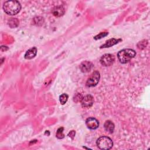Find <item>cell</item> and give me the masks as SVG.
Returning <instances> with one entry per match:
<instances>
[{"mask_svg":"<svg viewBox=\"0 0 150 150\" xmlns=\"http://www.w3.org/2000/svg\"><path fill=\"white\" fill-rule=\"evenodd\" d=\"M121 40V39H114V38L110 39L107 40L104 45L101 46L100 47L101 48H103V47H111V46L116 45L117 43H118Z\"/></svg>","mask_w":150,"mask_h":150,"instance_id":"8fae6325","label":"cell"},{"mask_svg":"<svg viewBox=\"0 0 150 150\" xmlns=\"http://www.w3.org/2000/svg\"><path fill=\"white\" fill-rule=\"evenodd\" d=\"M64 9L63 6H55L53 10H52V13L53 14L54 16H57V17H59L61 16L62 15H63V14L64 13Z\"/></svg>","mask_w":150,"mask_h":150,"instance_id":"9c48e42d","label":"cell"},{"mask_svg":"<svg viewBox=\"0 0 150 150\" xmlns=\"http://www.w3.org/2000/svg\"><path fill=\"white\" fill-rule=\"evenodd\" d=\"M104 127L105 131L110 134L112 133L114 130V124L110 120L106 121L104 124Z\"/></svg>","mask_w":150,"mask_h":150,"instance_id":"7c38bea8","label":"cell"},{"mask_svg":"<svg viewBox=\"0 0 150 150\" xmlns=\"http://www.w3.org/2000/svg\"><path fill=\"white\" fill-rule=\"evenodd\" d=\"M108 32H101V33H99L98 35H96V36L94 38V39H96V40L101 39L102 38L108 35Z\"/></svg>","mask_w":150,"mask_h":150,"instance_id":"9a60e30c","label":"cell"},{"mask_svg":"<svg viewBox=\"0 0 150 150\" xmlns=\"http://www.w3.org/2000/svg\"><path fill=\"white\" fill-rule=\"evenodd\" d=\"M100 63L104 66H110L115 61L114 56L111 54H105L100 58Z\"/></svg>","mask_w":150,"mask_h":150,"instance_id":"5b68a950","label":"cell"},{"mask_svg":"<svg viewBox=\"0 0 150 150\" xmlns=\"http://www.w3.org/2000/svg\"><path fill=\"white\" fill-rule=\"evenodd\" d=\"M86 126L89 129H96L99 126V122L96 118L94 117H90L86 120Z\"/></svg>","mask_w":150,"mask_h":150,"instance_id":"52a82bcc","label":"cell"},{"mask_svg":"<svg viewBox=\"0 0 150 150\" xmlns=\"http://www.w3.org/2000/svg\"><path fill=\"white\" fill-rule=\"evenodd\" d=\"M80 102L83 107L89 108L93 105L94 103V98L91 95H86L82 97Z\"/></svg>","mask_w":150,"mask_h":150,"instance_id":"8992f818","label":"cell"},{"mask_svg":"<svg viewBox=\"0 0 150 150\" xmlns=\"http://www.w3.org/2000/svg\"><path fill=\"white\" fill-rule=\"evenodd\" d=\"M3 9L6 14L14 15L19 12L21 9V5L17 1H7L4 2Z\"/></svg>","mask_w":150,"mask_h":150,"instance_id":"6da1fadb","label":"cell"},{"mask_svg":"<svg viewBox=\"0 0 150 150\" xmlns=\"http://www.w3.org/2000/svg\"><path fill=\"white\" fill-rule=\"evenodd\" d=\"M100 77V76L99 72L97 71H94L88 79L86 82V86L88 87L96 86L99 81Z\"/></svg>","mask_w":150,"mask_h":150,"instance_id":"277c9868","label":"cell"},{"mask_svg":"<svg viewBox=\"0 0 150 150\" xmlns=\"http://www.w3.org/2000/svg\"><path fill=\"white\" fill-rule=\"evenodd\" d=\"M68 98H69V96L67 94L64 93V94H62V95H60L59 97V100H60L61 104L64 105L67 102Z\"/></svg>","mask_w":150,"mask_h":150,"instance_id":"4fadbf2b","label":"cell"},{"mask_svg":"<svg viewBox=\"0 0 150 150\" xmlns=\"http://www.w3.org/2000/svg\"><path fill=\"white\" fill-rule=\"evenodd\" d=\"M37 49L35 47H32L26 51L25 54V58L26 59H31L36 55Z\"/></svg>","mask_w":150,"mask_h":150,"instance_id":"30bf717a","label":"cell"},{"mask_svg":"<svg viewBox=\"0 0 150 150\" xmlns=\"http://www.w3.org/2000/svg\"><path fill=\"white\" fill-rule=\"evenodd\" d=\"M75 134H76V132H75L74 131H71L68 134V136L73 139V138H74V137L75 136Z\"/></svg>","mask_w":150,"mask_h":150,"instance_id":"2e32d148","label":"cell"},{"mask_svg":"<svg viewBox=\"0 0 150 150\" xmlns=\"http://www.w3.org/2000/svg\"><path fill=\"white\" fill-rule=\"evenodd\" d=\"M98 148L100 149H110L112 147L113 142L112 139L106 136H101L96 141Z\"/></svg>","mask_w":150,"mask_h":150,"instance_id":"3957f363","label":"cell"},{"mask_svg":"<svg viewBox=\"0 0 150 150\" xmlns=\"http://www.w3.org/2000/svg\"><path fill=\"white\" fill-rule=\"evenodd\" d=\"M56 137L59 139H62L64 137V135L63 134V128L60 127L59 128L56 134Z\"/></svg>","mask_w":150,"mask_h":150,"instance_id":"5bb4252c","label":"cell"},{"mask_svg":"<svg viewBox=\"0 0 150 150\" xmlns=\"http://www.w3.org/2000/svg\"><path fill=\"white\" fill-rule=\"evenodd\" d=\"M93 64L89 61H84L80 65V69L83 73L89 72L93 68Z\"/></svg>","mask_w":150,"mask_h":150,"instance_id":"ba28073f","label":"cell"},{"mask_svg":"<svg viewBox=\"0 0 150 150\" xmlns=\"http://www.w3.org/2000/svg\"><path fill=\"white\" fill-rule=\"evenodd\" d=\"M136 55V52L131 49H124L118 52L117 57L121 63H127Z\"/></svg>","mask_w":150,"mask_h":150,"instance_id":"7a4b0ae2","label":"cell"}]
</instances>
